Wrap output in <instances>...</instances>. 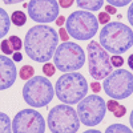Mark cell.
<instances>
[{
  "instance_id": "1",
  "label": "cell",
  "mask_w": 133,
  "mask_h": 133,
  "mask_svg": "<svg viewBox=\"0 0 133 133\" xmlns=\"http://www.w3.org/2000/svg\"><path fill=\"white\" fill-rule=\"evenodd\" d=\"M59 33L47 24H39L28 29L24 37L27 56L36 63H48L59 45Z\"/></svg>"
},
{
  "instance_id": "2",
  "label": "cell",
  "mask_w": 133,
  "mask_h": 133,
  "mask_svg": "<svg viewBox=\"0 0 133 133\" xmlns=\"http://www.w3.org/2000/svg\"><path fill=\"white\" fill-rule=\"evenodd\" d=\"M100 45L107 52L123 55L133 45V31L127 24L118 21H109L100 31Z\"/></svg>"
},
{
  "instance_id": "3",
  "label": "cell",
  "mask_w": 133,
  "mask_h": 133,
  "mask_svg": "<svg viewBox=\"0 0 133 133\" xmlns=\"http://www.w3.org/2000/svg\"><path fill=\"white\" fill-rule=\"evenodd\" d=\"M88 89V81L81 73L68 72L57 79L55 93L63 104L73 105L79 104L87 96Z\"/></svg>"
},
{
  "instance_id": "4",
  "label": "cell",
  "mask_w": 133,
  "mask_h": 133,
  "mask_svg": "<svg viewBox=\"0 0 133 133\" xmlns=\"http://www.w3.org/2000/svg\"><path fill=\"white\" fill-rule=\"evenodd\" d=\"M55 96V88L48 77L35 76L24 84L23 98L32 108L47 107Z\"/></svg>"
},
{
  "instance_id": "5",
  "label": "cell",
  "mask_w": 133,
  "mask_h": 133,
  "mask_svg": "<svg viewBox=\"0 0 133 133\" xmlns=\"http://www.w3.org/2000/svg\"><path fill=\"white\" fill-rule=\"evenodd\" d=\"M53 61L56 69L64 73L76 72L84 66L85 53L79 44L73 41H64L57 45L56 52L53 55Z\"/></svg>"
},
{
  "instance_id": "6",
  "label": "cell",
  "mask_w": 133,
  "mask_h": 133,
  "mask_svg": "<svg viewBox=\"0 0 133 133\" xmlns=\"http://www.w3.org/2000/svg\"><path fill=\"white\" fill-rule=\"evenodd\" d=\"M66 32L76 40H89L98 31V20L97 17L88 12V11H75L65 21Z\"/></svg>"
},
{
  "instance_id": "7",
  "label": "cell",
  "mask_w": 133,
  "mask_h": 133,
  "mask_svg": "<svg viewBox=\"0 0 133 133\" xmlns=\"http://www.w3.org/2000/svg\"><path fill=\"white\" fill-rule=\"evenodd\" d=\"M80 124L77 112L71 105H56L48 113V128L52 133H76Z\"/></svg>"
},
{
  "instance_id": "8",
  "label": "cell",
  "mask_w": 133,
  "mask_h": 133,
  "mask_svg": "<svg viewBox=\"0 0 133 133\" xmlns=\"http://www.w3.org/2000/svg\"><path fill=\"white\" fill-rule=\"evenodd\" d=\"M103 89L113 100L128 98L133 93V75L123 68L110 72L104 79Z\"/></svg>"
},
{
  "instance_id": "9",
  "label": "cell",
  "mask_w": 133,
  "mask_h": 133,
  "mask_svg": "<svg viewBox=\"0 0 133 133\" xmlns=\"http://www.w3.org/2000/svg\"><path fill=\"white\" fill-rule=\"evenodd\" d=\"M76 112L81 124L87 127H96L105 117L107 103L104 101L103 97L97 95H89V96H85L77 104Z\"/></svg>"
},
{
  "instance_id": "10",
  "label": "cell",
  "mask_w": 133,
  "mask_h": 133,
  "mask_svg": "<svg viewBox=\"0 0 133 133\" xmlns=\"http://www.w3.org/2000/svg\"><path fill=\"white\" fill-rule=\"evenodd\" d=\"M87 51H88V66H89L91 77H93L95 80L105 79L113 69L108 52L96 40H92L88 44Z\"/></svg>"
},
{
  "instance_id": "11",
  "label": "cell",
  "mask_w": 133,
  "mask_h": 133,
  "mask_svg": "<svg viewBox=\"0 0 133 133\" xmlns=\"http://www.w3.org/2000/svg\"><path fill=\"white\" fill-rule=\"evenodd\" d=\"M14 133H44L45 120L36 109H21L12 121Z\"/></svg>"
},
{
  "instance_id": "12",
  "label": "cell",
  "mask_w": 133,
  "mask_h": 133,
  "mask_svg": "<svg viewBox=\"0 0 133 133\" xmlns=\"http://www.w3.org/2000/svg\"><path fill=\"white\" fill-rule=\"evenodd\" d=\"M59 7L56 0H31L28 3V15L35 23L48 24L59 17Z\"/></svg>"
},
{
  "instance_id": "13",
  "label": "cell",
  "mask_w": 133,
  "mask_h": 133,
  "mask_svg": "<svg viewBox=\"0 0 133 133\" xmlns=\"http://www.w3.org/2000/svg\"><path fill=\"white\" fill-rule=\"evenodd\" d=\"M17 77V69L15 61L7 56L0 55V91L11 88Z\"/></svg>"
},
{
  "instance_id": "14",
  "label": "cell",
  "mask_w": 133,
  "mask_h": 133,
  "mask_svg": "<svg viewBox=\"0 0 133 133\" xmlns=\"http://www.w3.org/2000/svg\"><path fill=\"white\" fill-rule=\"evenodd\" d=\"M76 4L81 9L96 12V11L104 7V0H76Z\"/></svg>"
},
{
  "instance_id": "15",
  "label": "cell",
  "mask_w": 133,
  "mask_h": 133,
  "mask_svg": "<svg viewBox=\"0 0 133 133\" xmlns=\"http://www.w3.org/2000/svg\"><path fill=\"white\" fill-rule=\"evenodd\" d=\"M9 28H11V19L5 12V9L0 7V39H3L9 32Z\"/></svg>"
},
{
  "instance_id": "16",
  "label": "cell",
  "mask_w": 133,
  "mask_h": 133,
  "mask_svg": "<svg viewBox=\"0 0 133 133\" xmlns=\"http://www.w3.org/2000/svg\"><path fill=\"white\" fill-rule=\"evenodd\" d=\"M0 133H12V121L3 112H0Z\"/></svg>"
},
{
  "instance_id": "17",
  "label": "cell",
  "mask_w": 133,
  "mask_h": 133,
  "mask_svg": "<svg viewBox=\"0 0 133 133\" xmlns=\"http://www.w3.org/2000/svg\"><path fill=\"white\" fill-rule=\"evenodd\" d=\"M11 21L16 25V27H21L25 24L27 21V15L23 12V11H15L11 16Z\"/></svg>"
},
{
  "instance_id": "18",
  "label": "cell",
  "mask_w": 133,
  "mask_h": 133,
  "mask_svg": "<svg viewBox=\"0 0 133 133\" xmlns=\"http://www.w3.org/2000/svg\"><path fill=\"white\" fill-rule=\"evenodd\" d=\"M105 133H133V130L124 124H112L105 129Z\"/></svg>"
},
{
  "instance_id": "19",
  "label": "cell",
  "mask_w": 133,
  "mask_h": 133,
  "mask_svg": "<svg viewBox=\"0 0 133 133\" xmlns=\"http://www.w3.org/2000/svg\"><path fill=\"white\" fill-rule=\"evenodd\" d=\"M20 79L21 80H29L31 77H33V75H35V69H33V66L31 65H24L20 68Z\"/></svg>"
},
{
  "instance_id": "20",
  "label": "cell",
  "mask_w": 133,
  "mask_h": 133,
  "mask_svg": "<svg viewBox=\"0 0 133 133\" xmlns=\"http://www.w3.org/2000/svg\"><path fill=\"white\" fill-rule=\"evenodd\" d=\"M9 43H11V45H12V49L14 51H16V52H19L20 49H21V47H23V41H21V39L19 37V36H9Z\"/></svg>"
},
{
  "instance_id": "21",
  "label": "cell",
  "mask_w": 133,
  "mask_h": 133,
  "mask_svg": "<svg viewBox=\"0 0 133 133\" xmlns=\"http://www.w3.org/2000/svg\"><path fill=\"white\" fill-rule=\"evenodd\" d=\"M43 72L47 77H52L55 75V72H56V66H55L53 64H51V63H45L43 65Z\"/></svg>"
},
{
  "instance_id": "22",
  "label": "cell",
  "mask_w": 133,
  "mask_h": 133,
  "mask_svg": "<svg viewBox=\"0 0 133 133\" xmlns=\"http://www.w3.org/2000/svg\"><path fill=\"white\" fill-rule=\"evenodd\" d=\"M0 48H2L4 55H12L14 53V49H12V45H11L9 40H3L2 44H0Z\"/></svg>"
},
{
  "instance_id": "23",
  "label": "cell",
  "mask_w": 133,
  "mask_h": 133,
  "mask_svg": "<svg viewBox=\"0 0 133 133\" xmlns=\"http://www.w3.org/2000/svg\"><path fill=\"white\" fill-rule=\"evenodd\" d=\"M110 64H112V66H116V68L123 66L124 65L123 56H120V55H115V56H112V57H110Z\"/></svg>"
},
{
  "instance_id": "24",
  "label": "cell",
  "mask_w": 133,
  "mask_h": 133,
  "mask_svg": "<svg viewBox=\"0 0 133 133\" xmlns=\"http://www.w3.org/2000/svg\"><path fill=\"white\" fill-rule=\"evenodd\" d=\"M109 3V5H113V7H125L128 4H130L133 0H107Z\"/></svg>"
},
{
  "instance_id": "25",
  "label": "cell",
  "mask_w": 133,
  "mask_h": 133,
  "mask_svg": "<svg viewBox=\"0 0 133 133\" xmlns=\"http://www.w3.org/2000/svg\"><path fill=\"white\" fill-rule=\"evenodd\" d=\"M118 107H120L118 101H117V100H113V98L109 100V101L107 103V110H109V112H115Z\"/></svg>"
},
{
  "instance_id": "26",
  "label": "cell",
  "mask_w": 133,
  "mask_h": 133,
  "mask_svg": "<svg viewBox=\"0 0 133 133\" xmlns=\"http://www.w3.org/2000/svg\"><path fill=\"white\" fill-rule=\"evenodd\" d=\"M109 16L110 15L107 14V12H100L98 14V19H97L98 20V24H104V25L108 24L109 23Z\"/></svg>"
},
{
  "instance_id": "27",
  "label": "cell",
  "mask_w": 133,
  "mask_h": 133,
  "mask_svg": "<svg viewBox=\"0 0 133 133\" xmlns=\"http://www.w3.org/2000/svg\"><path fill=\"white\" fill-rule=\"evenodd\" d=\"M125 113H127V108L124 107V105H120L115 112H113V115H115V117H117V118H120V117H123V116H125Z\"/></svg>"
},
{
  "instance_id": "28",
  "label": "cell",
  "mask_w": 133,
  "mask_h": 133,
  "mask_svg": "<svg viewBox=\"0 0 133 133\" xmlns=\"http://www.w3.org/2000/svg\"><path fill=\"white\" fill-rule=\"evenodd\" d=\"M75 3V0H59V5L63 8H69Z\"/></svg>"
},
{
  "instance_id": "29",
  "label": "cell",
  "mask_w": 133,
  "mask_h": 133,
  "mask_svg": "<svg viewBox=\"0 0 133 133\" xmlns=\"http://www.w3.org/2000/svg\"><path fill=\"white\" fill-rule=\"evenodd\" d=\"M127 17H128L129 24L133 27V2L130 3V5H129V8H128V15H127Z\"/></svg>"
},
{
  "instance_id": "30",
  "label": "cell",
  "mask_w": 133,
  "mask_h": 133,
  "mask_svg": "<svg viewBox=\"0 0 133 133\" xmlns=\"http://www.w3.org/2000/svg\"><path fill=\"white\" fill-rule=\"evenodd\" d=\"M59 35H60V39H61L63 41H68L69 35H68V32H66V29H65V28H60Z\"/></svg>"
},
{
  "instance_id": "31",
  "label": "cell",
  "mask_w": 133,
  "mask_h": 133,
  "mask_svg": "<svg viewBox=\"0 0 133 133\" xmlns=\"http://www.w3.org/2000/svg\"><path fill=\"white\" fill-rule=\"evenodd\" d=\"M91 89L95 93H98L100 91H101V85H100V83H97V81H93V83H91Z\"/></svg>"
},
{
  "instance_id": "32",
  "label": "cell",
  "mask_w": 133,
  "mask_h": 133,
  "mask_svg": "<svg viewBox=\"0 0 133 133\" xmlns=\"http://www.w3.org/2000/svg\"><path fill=\"white\" fill-rule=\"evenodd\" d=\"M105 12L109 15H115V14H117V11H116V7L108 4V5H105Z\"/></svg>"
},
{
  "instance_id": "33",
  "label": "cell",
  "mask_w": 133,
  "mask_h": 133,
  "mask_svg": "<svg viewBox=\"0 0 133 133\" xmlns=\"http://www.w3.org/2000/svg\"><path fill=\"white\" fill-rule=\"evenodd\" d=\"M3 3H5V4H17V3H23V2H25V0H2Z\"/></svg>"
},
{
  "instance_id": "34",
  "label": "cell",
  "mask_w": 133,
  "mask_h": 133,
  "mask_svg": "<svg viewBox=\"0 0 133 133\" xmlns=\"http://www.w3.org/2000/svg\"><path fill=\"white\" fill-rule=\"evenodd\" d=\"M63 24H65V17H64V16H59V17L56 19V25L61 27Z\"/></svg>"
},
{
  "instance_id": "35",
  "label": "cell",
  "mask_w": 133,
  "mask_h": 133,
  "mask_svg": "<svg viewBox=\"0 0 133 133\" xmlns=\"http://www.w3.org/2000/svg\"><path fill=\"white\" fill-rule=\"evenodd\" d=\"M23 60V55L20 52H15L14 53V61H21Z\"/></svg>"
},
{
  "instance_id": "36",
  "label": "cell",
  "mask_w": 133,
  "mask_h": 133,
  "mask_svg": "<svg viewBox=\"0 0 133 133\" xmlns=\"http://www.w3.org/2000/svg\"><path fill=\"white\" fill-rule=\"evenodd\" d=\"M128 65L130 66V69L133 71V55H130L129 59H128Z\"/></svg>"
},
{
  "instance_id": "37",
  "label": "cell",
  "mask_w": 133,
  "mask_h": 133,
  "mask_svg": "<svg viewBox=\"0 0 133 133\" xmlns=\"http://www.w3.org/2000/svg\"><path fill=\"white\" fill-rule=\"evenodd\" d=\"M129 124H130V128L133 130V109H132V112H130V117H129Z\"/></svg>"
},
{
  "instance_id": "38",
  "label": "cell",
  "mask_w": 133,
  "mask_h": 133,
  "mask_svg": "<svg viewBox=\"0 0 133 133\" xmlns=\"http://www.w3.org/2000/svg\"><path fill=\"white\" fill-rule=\"evenodd\" d=\"M83 133H101V132L97 130V129H88V130H85V132H83Z\"/></svg>"
}]
</instances>
